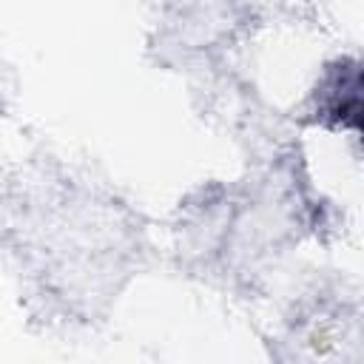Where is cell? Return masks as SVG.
<instances>
[]
</instances>
